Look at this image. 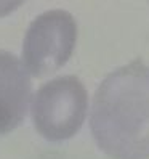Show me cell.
I'll return each mask as SVG.
<instances>
[{
	"label": "cell",
	"mask_w": 149,
	"mask_h": 159,
	"mask_svg": "<svg viewBox=\"0 0 149 159\" xmlns=\"http://www.w3.org/2000/svg\"><path fill=\"white\" fill-rule=\"evenodd\" d=\"M90 129L112 159H149V66L136 58L99 84Z\"/></svg>",
	"instance_id": "6da1fadb"
},
{
	"label": "cell",
	"mask_w": 149,
	"mask_h": 159,
	"mask_svg": "<svg viewBox=\"0 0 149 159\" xmlns=\"http://www.w3.org/2000/svg\"><path fill=\"white\" fill-rule=\"evenodd\" d=\"M88 95L79 77L61 76L45 82L32 103L34 127L48 142L74 137L87 116Z\"/></svg>",
	"instance_id": "7a4b0ae2"
},
{
	"label": "cell",
	"mask_w": 149,
	"mask_h": 159,
	"mask_svg": "<svg viewBox=\"0 0 149 159\" xmlns=\"http://www.w3.org/2000/svg\"><path fill=\"white\" fill-rule=\"evenodd\" d=\"M77 40V24L71 13L50 10L31 23L23 42L26 71L35 77L55 72L68 63Z\"/></svg>",
	"instance_id": "3957f363"
},
{
	"label": "cell",
	"mask_w": 149,
	"mask_h": 159,
	"mask_svg": "<svg viewBox=\"0 0 149 159\" xmlns=\"http://www.w3.org/2000/svg\"><path fill=\"white\" fill-rule=\"evenodd\" d=\"M32 95V82L16 55L0 50V135L20 127Z\"/></svg>",
	"instance_id": "277c9868"
}]
</instances>
